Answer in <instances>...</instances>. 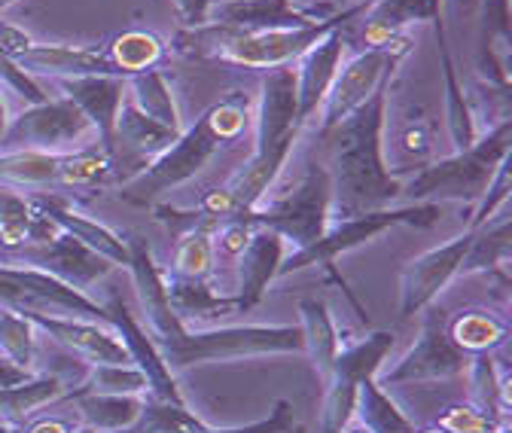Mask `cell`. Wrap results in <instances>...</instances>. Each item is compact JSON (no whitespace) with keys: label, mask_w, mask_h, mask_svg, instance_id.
<instances>
[{"label":"cell","mask_w":512,"mask_h":433,"mask_svg":"<svg viewBox=\"0 0 512 433\" xmlns=\"http://www.w3.org/2000/svg\"><path fill=\"white\" fill-rule=\"evenodd\" d=\"M128 272H132L147 333L159 348L171 373L208 360H235L256 354H296L305 351L299 324H244V327H186L168 299L165 275L153 260L147 238L128 241Z\"/></svg>","instance_id":"1"},{"label":"cell","mask_w":512,"mask_h":433,"mask_svg":"<svg viewBox=\"0 0 512 433\" xmlns=\"http://www.w3.org/2000/svg\"><path fill=\"white\" fill-rule=\"evenodd\" d=\"M391 83H384L360 110L342 119L336 129L320 135L330 153L333 214L339 220L366 211L391 208L400 199V177L384 159V122H388Z\"/></svg>","instance_id":"2"},{"label":"cell","mask_w":512,"mask_h":433,"mask_svg":"<svg viewBox=\"0 0 512 433\" xmlns=\"http://www.w3.org/2000/svg\"><path fill=\"white\" fill-rule=\"evenodd\" d=\"M253 119V98L241 89L229 92L223 101L211 104L189 129H183L171 147H165L159 156L144 162V168L128 177L119 196L132 205H150L168 190L183 187L186 180L202 174L208 162L229 147L235 138H241Z\"/></svg>","instance_id":"3"},{"label":"cell","mask_w":512,"mask_h":433,"mask_svg":"<svg viewBox=\"0 0 512 433\" xmlns=\"http://www.w3.org/2000/svg\"><path fill=\"white\" fill-rule=\"evenodd\" d=\"M512 144V119L497 122L494 129L479 135L470 150H461L448 159L430 162L415 168V174L400 183V199L406 196L409 205L415 202H470L476 205L503 159H509Z\"/></svg>","instance_id":"4"},{"label":"cell","mask_w":512,"mask_h":433,"mask_svg":"<svg viewBox=\"0 0 512 433\" xmlns=\"http://www.w3.org/2000/svg\"><path fill=\"white\" fill-rule=\"evenodd\" d=\"M439 217H442V205H433V202H415V205H403V208H378V211H366L357 217H345V220L327 226V232L320 235L314 244L287 254L278 266V278L293 275V272L308 269V266H333L336 257L357 251V247L378 238L381 232L397 229V226L427 229Z\"/></svg>","instance_id":"5"},{"label":"cell","mask_w":512,"mask_h":433,"mask_svg":"<svg viewBox=\"0 0 512 433\" xmlns=\"http://www.w3.org/2000/svg\"><path fill=\"white\" fill-rule=\"evenodd\" d=\"M330 217H333L330 171L320 162H308L293 193H287L269 205H256V208L244 211L238 220H244L250 226H266V229L278 232L287 244H293V251H302V247L314 244L327 232Z\"/></svg>","instance_id":"6"},{"label":"cell","mask_w":512,"mask_h":433,"mask_svg":"<svg viewBox=\"0 0 512 433\" xmlns=\"http://www.w3.org/2000/svg\"><path fill=\"white\" fill-rule=\"evenodd\" d=\"M412 52V40L403 34H394L391 40H384L378 46H369L357 55H351L348 61H342V68L320 104V126H317V138L327 135L330 129H336L342 119H348L354 110H360L384 83H391V74L397 71V65Z\"/></svg>","instance_id":"7"},{"label":"cell","mask_w":512,"mask_h":433,"mask_svg":"<svg viewBox=\"0 0 512 433\" xmlns=\"http://www.w3.org/2000/svg\"><path fill=\"white\" fill-rule=\"evenodd\" d=\"M92 122L83 116V110L68 98H46L43 104L25 107L4 132L0 153H52L64 156L80 150L86 135H92Z\"/></svg>","instance_id":"8"},{"label":"cell","mask_w":512,"mask_h":433,"mask_svg":"<svg viewBox=\"0 0 512 433\" xmlns=\"http://www.w3.org/2000/svg\"><path fill=\"white\" fill-rule=\"evenodd\" d=\"M470 366V354L461 351L448 333V315L442 305L424 308V324L418 342L384 373L375 376L381 388H397L412 382H433V379H455L464 376Z\"/></svg>","instance_id":"9"},{"label":"cell","mask_w":512,"mask_h":433,"mask_svg":"<svg viewBox=\"0 0 512 433\" xmlns=\"http://www.w3.org/2000/svg\"><path fill=\"white\" fill-rule=\"evenodd\" d=\"M394 348V333H369L351 345H345L327 376L324 409H320V433H342V427L354 418L357 388L366 379H375L384 357Z\"/></svg>","instance_id":"10"},{"label":"cell","mask_w":512,"mask_h":433,"mask_svg":"<svg viewBox=\"0 0 512 433\" xmlns=\"http://www.w3.org/2000/svg\"><path fill=\"white\" fill-rule=\"evenodd\" d=\"M299 98H296V74L293 65L272 68L260 80V95L253 104V153H293L299 138Z\"/></svg>","instance_id":"11"},{"label":"cell","mask_w":512,"mask_h":433,"mask_svg":"<svg viewBox=\"0 0 512 433\" xmlns=\"http://www.w3.org/2000/svg\"><path fill=\"white\" fill-rule=\"evenodd\" d=\"M0 263L31 266V269L49 272L52 278L71 284V287H77L83 293L116 269L110 260L89 251L86 244H80L77 238H71L68 232H61V229H55L40 244H22L19 251H13L10 257H0Z\"/></svg>","instance_id":"12"},{"label":"cell","mask_w":512,"mask_h":433,"mask_svg":"<svg viewBox=\"0 0 512 433\" xmlns=\"http://www.w3.org/2000/svg\"><path fill=\"white\" fill-rule=\"evenodd\" d=\"M473 235L476 229H464L461 235H455L452 241H445L433 251L415 257L403 275H400V318H412L448 287L458 272H461V263L470 251L473 244Z\"/></svg>","instance_id":"13"},{"label":"cell","mask_w":512,"mask_h":433,"mask_svg":"<svg viewBox=\"0 0 512 433\" xmlns=\"http://www.w3.org/2000/svg\"><path fill=\"white\" fill-rule=\"evenodd\" d=\"M351 22L336 25L330 34L320 37L311 49H305L296 61H293V74H296V98H299V126L320 110L324 104L339 68H342V58L345 49L351 46Z\"/></svg>","instance_id":"14"},{"label":"cell","mask_w":512,"mask_h":433,"mask_svg":"<svg viewBox=\"0 0 512 433\" xmlns=\"http://www.w3.org/2000/svg\"><path fill=\"white\" fill-rule=\"evenodd\" d=\"M342 13L333 4L296 7L293 0H223L208 4V22L235 31H275V28H308Z\"/></svg>","instance_id":"15"},{"label":"cell","mask_w":512,"mask_h":433,"mask_svg":"<svg viewBox=\"0 0 512 433\" xmlns=\"http://www.w3.org/2000/svg\"><path fill=\"white\" fill-rule=\"evenodd\" d=\"M34 327L46 330L58 345H64L71 354L95 363H135L128 348L122 345L116 330H107L98 321L86 318H64V315H49V312H22Z\"/></svg>","instance_id":"16"},{"label":"cell","mask_w":512,"mask_h":433,"mask_svg":"<svg viewBox=\"0 0 512 433\" xmlns=\"http://www.w3.org/2000/svg\"><path fill=\"white\" fill-rule=\"evenodd\" d=\"M107 308V324L119 333L122 345L132 354L135 366L147 376V385H150V397L156 400H171V403H183L180 391H177V382H174V373L165 366L159 348L153 345L150 333L135 321V315H128L125 302H119L116 296H110L104 302Z\"/></svg>","instance_id":"17"},{"label":"cell","mask_w":512,"mask_h":433,"mask_svg":"<svg viewBox=\"0 0 512 433\" xmlns=\"http://www.w3.org/2000/svg\"><path fill=\"white\" fill-rule=\"evenodd\" d=\"M287 241L266 229L253 226V235L244 247V254L238 257V290H235V312H250L253 305H260L269 284L278 278V266L284 260Z\"/></svg>","instance_id":"18"},{"label":"cell","mask_w":512,"mask_h":433,"mask_svg":"<svg viewBox=\"0 0 512 433\" xmlns=\"http://www.w3.org/2000/svg\"><path fill=\"white\" fill-rule=\"evenodd\" d=\"M16 65L28 77H55V80H77V77H122V71L98 49L80 46H40L34 43L28 52L16 58ZM125 80V77H122Z\"/></svg>","instance_id":"19"},{"label":"cell","mask_w":512,"mask_h":433,"mask_svg":"<svg viewBox=\"0 0 512 433\" xmlns=\"http://www.w3.org/2000/svg\"><path fill=\"white\" fill-rule=\"evenodd\" d=\"M61 92L68 101H74L83 116L92 122L98 135V144L113 156V129H116V113L125 98V80L122 77H77V80H58Z\"/></svg>","instance_id":"20"},{"label":"cell","mask_w":512,"mask_h":433,"mask_svg":"<svg viewBox=\"0 0 512 433\" xmlns=\"http://www.w3.org/2000/svg\"><path fill=\"white\" fill-rule=\"evenodd\" d=\"M31 205H34V211L49 217L61 232H68L71 238L86 244L89 251L101 254L113 266H128V241L119 232H113L110 226L80 214L77 208H71L68 202H61L55 196H34Z\"/></svg>","instance_id":"21"},{"label":"cell","mask_w":512,"mask_h":433,"mask_svg":"<svg viewBox=\"0 0 512 433\" xmlns=\"http://www.w3.org/2000/svg\"><path fill=\"white\" fill-rule=\"evenodd\" d=\"M433 25H436V37H439L442 80H445V126H448V138H452V144H455V153H461V150H470L479 141V126H476V116L470 110V101L464 95V86L458 80L455 58H452V52H448L442 16L433 19Z\"/></svg>","instance_id":"22"},{"label":"cell","mask_w":512,"mask_h":433,"mask_svg":"<svg viewBox=\"0 0 512 433\" xmlns=\"http://www.w3.org/2000/svg\"><path fill=\"white\" fill-rule=\"evenodd\" d=\"M299 327H302V339H305V351L317 369V376L327 382L336 354L342 351V339L339 330L333 324V315L327 302L320 299H299Z\"/></svg>","instance_id":"23"},{"label":"cell","mask_w":512,"mask_h":433,"mask_svg":"<svg viewBox=\"0 0 512 433\" xmlns=\"http://www.w3.org/2000/svg\"><path fill=\"white\" fill-rule=\"evenodd\" d=\"M71 400L77 403L83 424L95 427L98 433H125L144 409V394H95V391H74Z\"/></svg>","instance_id":"24"},{"label":"cell","mask_w":512,"mask_h":433,"mask_svg":"<svg viewBox=\"0 0 512 433\" xmlns=\"http://www.w3.org/2000/svg\"><path fill=\"white\" fill-rule=\"evenodd\" d=\"M177 135H180V132L162 126V122L150 119L147 113H141V110L132 104V98H128V92H125L122 107H119V113H116L113 144H125L132 153H138V156H144V159L150 162V159L159 156L165 147H171Z\"/></svg>","instance_id":"25"},{"label":"cell","mask_w":512,"mask_h":433,"mask_svg":"<svg viewBox=\"0 0 512 433\" xmlns=\"http://www.w3.org/2000/svg\"><path fill=\"white\" fill-rule=\"evenodd\" d=\"M214 220L202 217L196 226H192L174 247V260H171V272L165 278L171 281H192V284H208V278L214 275V263H217V251H214Z\"/></svg>","instance_id":"26"},{"label":"cell","mask_w":512,"mask_h":433,"mask_svg":"<svg viewBox=\"0 0 512 433\" xmlns=\"http://www.w3.org/2000/svg\"><path fill=\"white\" fill-rule=\"evenodd\" d=\"M470 400L476 409L509 421V373L497 366L494 351H482L470 357Z\"/></svg>","instance_id":"27"},{"label":"cell","mask_w":512,"mask_h":433,"mask_svg":"<svg viewBox=\"0 0 512 433\" xmlns=\"http://www.w3.org/2000/svg\"><path fill=\"white\" fill-rule=\"evenodd\" d=\"M509 217L506 208L497 214V220H488L485 226L476 229L470 251L461 263L458 275H470V272H491V275H506V263H509Z\"/></svg>","instance_id":"28"},{"label":"cell","mask_w":512,"mask_h":433,"mask_svg":"<svg viewBox=\"0 0 512 433\" xmlns=\"http://www.w3.org/2000/svg\"><path fill=\"white\" fill-rule=\"evenodd\" d=\"M125 92H128V98H132V104L141 113H147L150 119L162 122V126H168L174 132H183L174 92H171V86H168V80H165L162 71L150 68V71L125 77Z\"/></svg>","instance_id":"29"},{"label":"cell","mask_w":512,"mask_h":433,"mask_svg":"<svg viewBox=\"0 0 512 433\" xmlns=\"http://www.w3.org/2000/svg\"><path fill=\"white\" fill-rule=\"evenodd\" d=\"M64 397V382L58 376H31L28 382H19L13 388L0 391V418L10 424H25L40 412L43 406Z\"/></svg>","instance_id":"30"},{"label":"cell","mask_w":512,"mask_h":433,"mask_svg":"<svg viewBox=\"0 0 512 433\" xmlns=\"http://www.w3.org/2000/svg\"><path fill=\"white\" fill-rule=\"evenodd\" d=\"M448 333H452V339L461 351H467L473 357L482 351L503 348L509 339V324L500 315L485 312V308H470V312H461L455 321H448Z\"/></svg>","instance_id":"31"},{"label":"cell","mask_w":512,"mask_h":433,"mask_svg":"<svg viewBox=\"0 0 512 433\" xmlns=\"http://www.w3.org/2000/svg\"><path fill=\"white\" fill-rule=\"evenodd\" d=\"M354 415L372 430V433H415V421L406 418V412L384 394V388L375 379H366L357 388V409Z\"/></svg>","instance_id":"32"},{"label":"cell","mask_w":512,"mask_h":433,"mask_svg":"<svg viewBox=\"0 0 512 433\" xmlns=\"http://www.w3.org/2000/svg\"><path fill=\"white\" fill-rule=\"evenodd\" d=\"M205 430L208 424L196 412H189L186 403L144 397V409L138 421L125 433H205Z\"/></svg>","instance_id":"33"},{"label":"cell","mask_w":512,"mask_h":433,"mask_svg":"<svg viewBox=\"0 0 512 433\" xmlns=\"http://www.w3.org/2000/svg\"><path fill=\"white\" fill-rule=\"evenodd\" d=\"M107 58L122 71V77H132V74L156 68L165 58V46L159 37H153L147 31H125V34L113 37Z\"/></svg>","instance_id":"34"},{"label":"cell","mask_w":512,"mask_h":433,"mask_svg":"<svg viewBox=\"0 0 512 433\" xmlns=\"http://www.w3.org/2000/svg\"><path fill=\"white\" fill-rule=\"evenodd\" d=\"M37 327L19 312V308H0V354L22 369H34L37 357Z\"/></svg>","instance_id":"35"},{"label":"cell","mask_w":512,"mask_h":433,"mask_svg":"<svg viewBox=\"0 0 512 433\" xmlns=\"http://www.w3.org/2000/svg\"><path fill=\"white\" fill-rule=\"evenodd\" d=\"M113 168V156L104 147H80L74 153L61 156L58 183L68 187H92V183L104 180Z\"/></svg>","instance_id":"36"},{"label":"cell","mask_w":512,"mask_h":433,"mask_svg":"<svg viewBox=\"0 0 512 433\" xmlns=\"http://www.w3.org/2000/svg\"><path fill=\"white\" fill-rule=\"evenodd\" d=\"M80 391L95 394H150L147 376L135 363H95L89 369V382Z\"/></svg>","instance_id":"37"},{"label":"cell","mask_w":512,"mask_h":433,"mask_svg":"<svg viewBox=\"0 0 512 433\" xmlns=\"http://www.w3.org/2000/svg\"><path fill=\"white\" fill-rule=\"evenodd\" d=\"M31 223H34L31 202L19 196L16 190H7L4 202H0V247H4L7 254L19 251L22 244H28Z\"/></svg>","instance_id":"38"},{"label":"cell","mask_w":512,"mask_h":433,"mask_svg":"<svg viewBox=\"0 0 512 433\" xmlns=\"http://www.w3.org/2000/svg\"><path fill=\"white\" fill-rule=\"evenodd\" d=\"M433 424L442 427L445 433H494L506 421H500V418L476 409L473 403H452V406H445L436 415Z\"/></svg>","instance_id":"39"},{"label":"cell","mask_w":512,"mask_h":433,"mask_svg":"<svg viewBox=\"0 0 512 433\" xmlns=\"http://www.w3.org/2000/svg\"><path fill=\"white\" fill-rule=\"evenodd\" d=\"M509 193H512L509 159H503V162L497 165V171H494L491 183H488V190H485V193H482V199L476 202V208H473V220L467 223V229H479V226H485L488 220H494V217L506 208Z\"/></svg>","instance_id":"40"},{"label":"cell","mask_w":512,"mask_h":433,"mask_svg":"<svg viewBox=\"0 0 512 433\" xmlns=\"http://www.w3.org/2000/svg\"><path fill=\"white\" fill-rule=\"evenodd\" d=\"M0 89H7V92H13V95H19L28 107L31 104H43L49 95L34 83V77H28L16 61L10 58V55H4L0 52Z\"/></svg>","instance_id":"41"},{"label":"cell","mask_w":512,"mask_h":433,"mask_svg":"<svg viewBox=\"0 0 512 433\" xmlns=\"http://www.w3.org/2000/svg\"><path fill=\"white\" fill-rule=\"evenodd\" d=\"M250 235H253V226H250V223H244V220H238V217L220 220V223H217V235H214V251L223 254V257L238 260V257L244 254V247H247Z\"/></svg>","instance_id":"42"},{"label":"cell","mask_w":512,"mask_h":433,"mask_svg":"<svg viewBox=\"0 0 512 433\" xmlns=\"http://www.w3.org/2000/svg\"><path fill=\"white\" fill-rule=\"evenodd\" d=\"M293 430V406L287 400H278L275 409L269 412V418L253 421V424H241V427H223V430H205V433H290Z\"/></svg>","instance_id":"43"},{"label":"cell","mask_w":512,"mask_h":433,"mask_svg":"<svg viewBox=\"0 0 512 433\" xmlns=\"http://www.w3.org/2000/svg\"><path fill=\"white\" fill-rule=\"evenodd\" d=\"M397 147H400V153L406 159L421 162L430 153V126H427V122H415V126H406L403 135H400V141H397Z\"/></svg>","instance_id":"44"},{"label":"cell","mask_w":512,"mask_h":433,"mask_svg":"<svg viewBox=\"0 0 512 433\" xmlns=\"http://www.w3.org/2000/svg\"><path fill=\"white\" fill-rule=\"evenodd\" d=\"M34 46V40L25 34V31H19L16 25H7V22H0V52L4 55H10L13 61L22 55V52H28Z\"/></svg>","instance_id":"45"},{"label":"cell","mask_w":512,"mask_h":433,"mask_svg":"<svg viewBox=\"0 0 512 433\" xmlns=\"http://www.w3.org/2000/svg\"><path fill=\"white\" fill-rule=\"evenodd\" d=\"M183 28H199L208 25V0H171Z\"/></svg>","instance_id":"46"},{"label":"cell","mask_w":512,"mask_h":433,"mask_svg":"<svg viewBox=\"0 0 512 433\" xmlns=\"http://www.w3.org/2000/svg\"><path fill=\"white\" fill-rule=\"evenodd\" d=\"M34 373H28V369H22V366H16L13 360H7L4 354H0V391L4 388H13V385H19V382H28Z\"/></svg>","instance_id":"47"},{"label":"cell","mask_w":512,"mask_h":433,"mask_svg":"<svg viewBox=\"0 0 512 433\" xmlns=\"http://www.w3.org/2000/svg\"><path fill=\"white\" fill-rule=\"evenodd\" d=\"M77 427H74V421H68V418H37V421H31L28 424V430L25 433H74Z\"/></svg>","instance_id":"48"},{"label":"cell","mask_w":512,"mask_h":433,"mask_svg":"<svg viewBox=\"0 0 512 433\" xmlns=\"http://www.w3.org/2000/svg\"><path fill=\"white\" fill-rule=\"evenodd\" d=\"M342 433H372V430H369V427H366V424H363V421L354 415V418H351V421L342 427Z\"/></svg>","instance_id":"49"},{"label":"cell","mask_w":512,"mask_h":433,"mask_svg":"<svg viewBox=\"0 0 512 433\" xmlns=\"http://www.w3.org/2000/svg\"><path fill=\"white\" fill-rule=\"evenodd\" d=\"M7 126H10V119H7V101H4V95H0V144H4Z\"/></svg>","instance_id":"50"},{"label":"cell","mask_w":512,"mask_h":433,"mask_svg":"<svg viewBox=\"0 0 512 433\" xmlns=\"http://www.w3.org/2000/svg\"><path fill=\"white\" fill-rule=\"evenodd\" d=\"M327 4H333V7H339V10H345V7H351V4H360V0H327Z\"/></svg>","instance_id":"51"},{"label":"cell","mask_w":512,"mask_h":433,"mask_svg":"<svg viewBox=\"0 0 512 433\" xmlns=\"http://www.w3.org/2000/svg\"><path fill=\"white\" fill-rule=\"evenodd\" d=\"M0 433H19V430H16V424H10V421L0 418Z\"/></svg>","instance_id":"52"},{"label":"cell","mask_w":512,"mask_h":433,"mask_svg":"<svg viewBox=\"0 0 512 433\" xmlns=\"http://www.w3.org/2000/svg\"><path fill=\"white\" fill-rule=\"evenodd\" d=\"M427 4H430V10H433L436 16H442V0H427Z\"/></svg>","instance_id":"53"},{"label":"cell","mask_w":512,"mask_h":433,"mask_svg":"<svg viewBox=\"0 0 512 433\" xmlns=\"http://www.w3.org/2000/svg\"><path fill=\"white\" fill-rule=\"evenodd\" d=\"M415 433H445V430H442V427H436V424H430L427 430H415Z\"/></svg>","instance_id":"54"},{"label":"cell","mask_w":512,"mask_h":433,"mask_svg":"<svg viewBox=\"0 0 512 433\" xmlns=\"http://www.w3.org/2000/svg\"><path fill=\"white\" fill-rule=\"evenodd\" d=\"M16 4V0H0V13H4L7 7H13Z\"/></svg>","instance_id":"55"},{"label":"cell","mask_w":512,"mask_h":433,"mask_svg":"<svg viewBox=\"0 0 512 433\" xmlns=\"http://www.w3.org/2000/svg\"><path fill=\"white\" fill-rule=\"evenodd\" d=\"M494 433H512V427H509V421H506V424H500V427H497Z\"/></svg>","instance_id":"56"},{"label":"cell","mask_w":512,"mask_h":433,"mask_svg":"<svg viewBox=\"0 0 512 433\" xmlns=\"http://www.w3.org/2000/svg\"><path fill=\"white\" fill-rule=\"evenodd\" d=\"M74 433H98V430H95V427H86V424H83V427H77Z\"/></svg>","instance_id":"57"},{"label":"cell","mask_w":512,"mask_h":433,"mask_svg":"<svg viewBox=\"0 0 512 433\" xmlns=\"http://www.w3.org/2000/svg\"><path fill=\"white\" fill-rule=\"evenodd\" d=\"M208 4H223V0H208Z\"/></svg>","instance_id":"58"}]
</instances>
